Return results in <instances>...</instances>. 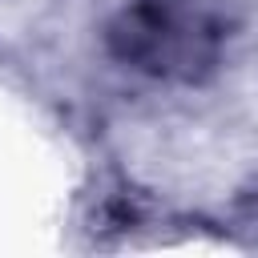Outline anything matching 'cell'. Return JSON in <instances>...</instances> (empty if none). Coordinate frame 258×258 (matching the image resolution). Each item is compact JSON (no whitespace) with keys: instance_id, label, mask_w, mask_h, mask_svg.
Here are the masks:
<instances>
[{"instance_id":"1","label":"cell","mask_w":258,"mask_h":258,"mask_svg":"<svg viewBox=\"0 0 258 258\" xmlns=\"http://www.w3.org/2000/svg\"><path fill=\"white\" fill-rule=\"evenodd\" d=\"M226 28L198 0H133L109 24V52L165 81H198L218 64Z\"/></svg>"}]
</instances>
